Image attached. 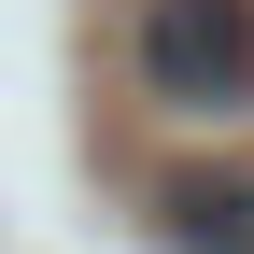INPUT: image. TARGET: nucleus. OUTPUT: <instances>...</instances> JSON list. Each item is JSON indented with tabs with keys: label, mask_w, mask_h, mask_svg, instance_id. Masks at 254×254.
<instances>
[{
	"label": "nucleus",
	"mask_w": 254,
	"mask_h": 254,
	"mask_svg": "<svg viewBox=\"0 0 254 254\" xmlns=\"http://www.w3.org/2000/svg\"><path fill=\"white\" fill-rule=\"evenodd\" d=\"M155 240L170 254H254V170H170L155 184Z\"/></svg>",
	"instance_id": "2"
},
{
	"label": "nucleus",
	"mask_w": 254,
	"mask_h": 254,
	"mask_svg": "<svg viewBox=\"0 0 254 254\" xmlns=\"http://www.w3.org/2000/svg\"><path fill=\"white\" fill-rule=\"evenodd\" d=\"M127 71L155 113H254V0H141L127 14Z\"/></svg>",
	"instance_id": "1"
}]
</instances>
